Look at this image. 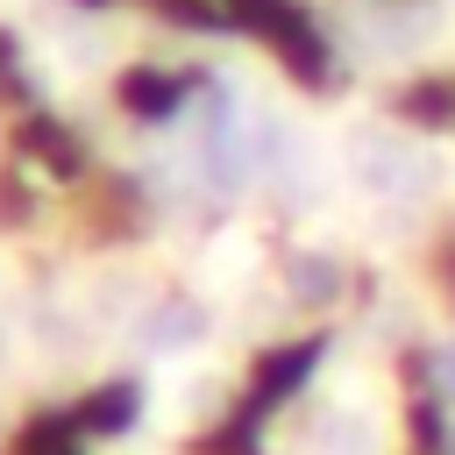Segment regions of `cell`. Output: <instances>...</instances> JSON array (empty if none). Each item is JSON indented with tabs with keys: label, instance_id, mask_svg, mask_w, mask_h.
Listing matches in <instances>:
<instances>
[{
	"label": "cell",
	"instance_id": "cell-1",
	"mask_svg": "<svg viewBox=\"0 0 455 455\" xmlns=\"http://www.w3.org/2000/svg\"><path fill=\"white\" fill-rule=\"evenodd\" d=\"M348 171H355V185H370V192H384V199L434 185V164H427L412 142H398L391 128H355V135H348Z\"/></svg>",
	"mask_w": 455,
	"mask_h": 455
},
{
	"label": "cell",
	"instance_id": "cell-2",
	"mask_svg": "<svg viewBox=\"0 0 455 455\" xmlns=\"http://www.w3.org/2000/svg\"><path fill=\"white\" fill-rule=\"evenodd\" d=\"M142 341H149L156 355H178V348L206 341V306H192V299H171V306H156V313H149V327H142Z\"/></svg>",
	"mask_w": 455,
	"mask_h": 455
},
{
	"label": "cell",
	"instance_id": "cell-3",
	"mask_svg": "<svg viewBox=\"0 0 455 455\" xmlns=\"http://www.w3.org/2000/svg\"><path fill=\"white\" fill-rule=\"evenodd\" d=\"M313 455H384V441H377V427L363 419V412H334L327 427H320V448Z\"/></svg>",
	"mask_w": 455,
	"mask_h": 455
},
{
	"label": "cell",
	"instance_id": "cell-4",
	"mask_svg": "<svg viewBox=\"0 0 455 455\" xmlns=\"http://www.w3.org/2000/svg\"><path fill=\"white\" fill-rule=\"evenodd\" d=\"M284 284H291V299H306V306H327V299L341 291V270H334L327 256H291V263H284Z\"/></svg>",
	"mask_w": 455,
	"mask_h": 455
},
{
	"label": "cell",
	"instance_id": "cell-5",
	"mask_svg": "<svg viewBox=\"0 0 455 455\" xmlns=\"http://www.w3.org/2000/svg\"><path fill=\"white\" fill-rule=\"evenodd\" d=\"M441 384H448V391H455V341H448V348H441Z\"/></svg>",
	"mask_w": 455,
	"mask_h": 455
}]
</instances>
